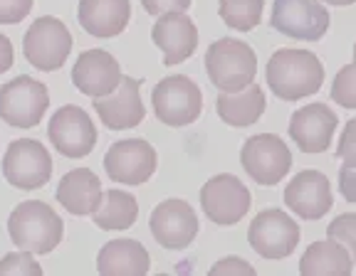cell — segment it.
<instances>
[{
    "mask_svg": "<svg viewBox=\"0 0 356 276\" xmlns=\"http://www.w3.org/2000/svg\"><path fill=\"white\" fill-rule=\"evenodd\" d=\"M267 87L282 101L317 94L324 84V64L309 50H277L267 62Z\"/></svg>",
    "mask_w": 356,
    "mask_h": 276,
    "instance_id": "1",
    "label": "cell"
},
{
    "mask_svg": "<svg viewBox=\"0 0 356 276\" xmlns=\"http://www.w3.org/2000/svg\"><path fill=\"white\" fill-rule=\"evenodd\" d=\"M8 234L17 249L50 255L65 237V222L42 200H25L8 217Z\"/></svg>",
    "mask_w": 356,
    "mask_h": 276,
    "instance_id": "2",
    "label": "cell"
},
{
    "mask_svg": "<svg viewBox=\"0 0 356 276\" xmlns=\"http://www.w3.org/2000/svg\"><path fill=\"white\" fill-rule=\"evenodd\" d=\"M206 72L213 87L220 92H240L257 77V57L243 40L222 37L206 52Z\"/></svg>",
    "mask_w": 356,
    "mask_h": 276,
    "instance_id": "3",
    "label": "cell"
},
{
    "mask_svg": "<svg viewBox=\"0 0 356 276\" xmlns=\"http://www.w3.org/2000/svg\"><path fill=\"white\" fill-rule=\"evenodd\" d=\"M72 52V35L60 17L44 15L30 25L22 40V55L40 72H57Z\"/></svg>",
    "mask_w": 356,
    "mask_h": 276,
    "instance_id": "4",
    "label": "cell"
},
{
    "mask_svg": "<svg viewBox=\"0 0 356 276\" xmlns=\"http://www.w3.org/2000/svg\"><path fill=\"white\" fill-rule=\"evenodd\" d=\"M151 104L159 121L166 126L181 128L193 123L203 111V94L193 79L176 74L156 84L151 92Z\"/></svg>",
    "mask_w": 356,
    "mask_h": 276,
    "instance_id": "5",
    "label": "cell"
},
{
    "mask_svg": "<svg viewBox=\"0 0 356 276\" xmlns=\"http://www.w3.org/2000/svg\"><path fill=\"white\" fill-rule=\"evenodd\" d=\"M50 106V92L33 77H15L0 87V119L8 126L35 128Z\"/></svg>",
    "mask_w": 356,
    "mask_h": 276,
    "instance_id": "6",
    "label": "cell"
},
{
    "mask_svg": "<svg viewBox=\"0 0 356 276\" xmlns=\"http://www.w3.org/2000/svg\"><path fill=\"white\" fill-rule=\"evenodd\" d=\"M3 175L17 190H40L52 175V158L40 141L20 138L8 146L3 155Z\"/></svg>",
    "mask_w": 356,
    "mask_h": 276,
    "instance_id": "7",
    "label": "cell"
},
{
    "mask_svg": "<svg viewBox=\"0 0 356 276\" xmlns=\"http://www.w3.org/2000/svg\"><path fill=\"white\" fill-rule=\"evenodd\" d=\"M240 163L245 173L257 182V185H277L292 168V153L287 144L275 133H260L250 136L240 150Z\"/></svg>",
    "mask_w": 356,
    "mask_h": 276,
    "instance_id": "8",
    "label": "cell"
},
{
    "mask_svg": "<svg viewBox=\"0 0 356 276\" xmlns=\"http://www.w3.org/2000/svg\"><path fill=\"white\" fill-rule=\"evenodd\" d=\"M300 227L282 210H262L248 227V242L262 259H284L300 244Z\"/></svg>",
    "mask_w": 356,
    "mask_h": 276,
    "instance_id": "9",
    "label": "cell"
},
{
    "mask_svg": "<svg viewBox=\"0 0 356 276\" xmlns=\"http://www.w3.org/2000/svg\"><path fill=\"white\" fill-rule=\"evenodd\" d=\"M200 207L208 220L220 227L238 225L248 210H250V190L245 188L243 180L235 175H213L200 188Z\"/></svg>",
    "mask_w": 356,
    "mask_h": 276,
    "instance_id": "10",
    "label": "cell"
},
{
    "mask_svg": "<svg viewBox=\"0 0 356 276\" xmlns=\"http://www.w3.org/2000/svg\"><path fill=\"white\" fill-rule=\"evenodd\" d=\"M270 25L284 37L317 42L329 30V10L319 0H275Z\"/></svg>",
    "mask_w": 356,
    "mask_h": 276,
    "instance_id": "11",
    "label": "cell"
},
{
    "mask_svg": "<svg viewBox=\"0 0 356 276\" xmlns=\"http://www.w3.org/2000/svg\"><path fill=\"white\" fill-rule=\"evenodd\" d=\"M159 166L154 146L141 138H124L111 146L104 155V171L114 182L124 185H144L151 180Z\"/></svg>",
    "mask_w": 356,
    "mask_h": 276,
    "instance_id": "12",
    "label": "cell"
},
{
    "mask_svg": "<svg viewBox=\"0 0 356 276\" xmlns=\"http://www.w3.org/2000/svg\"><path fill=\"white\" fill-rule=\"evenodd\" d=\"M50 144L65 158H84L97 146V126L87 117V111L74 104H67L55 111L47 126Z\"/></svg>",
    "mask_w": 356,
    "mask_h": 276,
    "instance_id": "13",
    "label": "cell"
},
{
    "mask_svg": "<svg viewBox=\"0 0 356 276\" xmlns=\"http://www.w3.org/2000/svg\"><path fill=\"white\" fill-rule=\"evenodd\" d=\"M151 234L163 249H186L198 237L200 222L186 200H163L151 212Z\"/></svg>",
    "mask_w": 356,
    "mask_h": 276,
    "instance_id": "14",
    "label": "cell"
},
{
    "mask_svg": "<svg viewBox=\"0 0 356 276\" xmlns=\"http://www.w3.org/2000/svg\"><path fill=\"white\" fill-rule=\"evenodd\" d=\"M339 117L327 104H307L289 119V138L297 144L302 153L317 155L332 146Z\"/></svg>",
    "mask_w": 356,
    "mask_h": 276,
    "instance_id": "15",
    "label": "cell"
},
{
    "mask_svg": "<svg viewBox=\"0 0 356 276\" xmlns=\"http://www.w3.org/2000/svg\"><path fill=\"white\" fill-rule=\"evenodd\" d=\"M95 111L99 114V121L111 131H129L139 126L146 117V106L141 101V79L124 77L111 94L95 99Z\"/></svg>",
    "mask_w": 356,
    "mask_h": 276,
    "instance_id": "16",
    "label": "cell"
},
{
    "mask_svg": "<svg viewBox=\"0 0 356 276\" xmlns=\"http://www.w3.org/2000/svg\"><path fill=\"white\" fill-rule=\"evenodd\" d=\"M284 205L302 220H322L334 205L329 178L319 171L297 173L284 188Z\"/></svg>",
    "mask_w": 356,
    "mask_h": 276,
    "instance_id": "17",
    "label": "cell"
},
{
    "mask_svg": "<svg viewBox=\"0 0 356 276\" xmlns=\"http://www.w3.org/2000/svg\"><path fill=\"white\" fill-rule=\"evenodd\" d=\"M151 40L163 52V64L173 67L193 57L198 47V28L186 12H166L151 28Z\"/></svg>",
    "mask_w": 356,
    "mask_h": 276,
    "instance_id": "18",
    "label": "cell"
},
{
    "mask_svg": "<svg viewBox=\"0 0 356 276\" xmlns=\"http://www.w3.org/2000/svg\"><path fill=\"white\" fill-rule=\"evenodd\" d=\"M122 79L124 74L119 62L104 50L82 52L72 67V84L84 96H92V99L111 94Z\"/></svg>",
    "mask_w": 356,
    "mask_h": 276,
    "instance_id": "19",
    "label": "cell"
},
{
    "mask_svg": "<svg viewBox=\"0 0 356 276\" xmlns=\"http://www.w3.org/2000/svg\"><path fill=\"white\" fill-rule=\"evenodd\" d=\"M131 17L129 0H79L77 20L82 30L92 37L109 40L127 30Z\"/></svg>",
    "mask_w": 356,
    "mask_h": 276,
    "instance_id": "20",
    "label": "cell"
},
{
    "mask_svg": "<svg viewBox=\"0 0 356 276\" xmlns=\"http://www.w3.org/2000/svg\"><path fill=\"white\" fill-rule=\"evenodd\" d=\"M55 198L70 215H95L99 210L102 200H104L99 175H95L89 168H74L67 175H62Z\"/></svg>",
    "mask_w": 356,
    "mask_h": 276,
    "instance_id": "21",
    "label": "cell"
},
{
    "mask_svg": "<svg viewBox=\"0 0 356 276\" xmlns=\"http://www.w3.org/2000/svg\"><path fill=\"white\" fill-rule=\"evenodd\" d=\"M149 269V252L136 239H111L97 257V271L104 276H144Z\"/></svg>",
    "mask_w": 356,
    "mask_h": 276,
    "instance_id": "22",
    "label": "cell"
},
{
    "mask_svg": "<svg viewBox=\"0 0 356 276\" xmlns=\"http://www.w3.org/2000/svg\"><path fill=\"white\" fill-rule=\"evenodd\" d=\"M265 94L255 82L250 87L240 89V92H222V96H218L216 111L222 123L235 128L252 126L260 121V117L265 114Z\"/></svg>",
    "mask_w": 356,
    "mask_h": 276,
    "instance_id": "23",
    "label": "cell"
},
{
    "mask_svg": "<svg viewBox=\"0 0 356 276\" xmlns=\"http://www.w3.org/2000/svg\"><path fill=\"white\" fill-rule=\"evenodd\" d=\"M354 269L349 249L337 239H322L307 247L300 259V274L305 276H349Z\"/></svg>",
    "mask_w": 356,
    "mask_h": 276,
    "instance_id": "24",
    "label": "cell"
},
{
    "mask_svg": "<svg viewBox=\"0 0 356 276\" xmlns=\"http://www.w3.org/2000/svg\"><path fill=\"white\" fill-rule=\"evenodd\" d=\"M136 217H139L136 198L124 190H109L104 193V200H102L99 210L92 215V220L104 232H124L136 222Z\"/></svg>",
    "mask_w": 356,
    "mask_h": 276,
    "instance_id": "25",
    "label": "cell"
},
{
    "mask_svg": "<svg viewBox=\"0 0 356 276\" xmlns=\"http://www.w3.org/2000/svg\"><path fill=\"white\" fill-rule=\"evenodd\" d=\"M265 0H220L218 12L228 28L238 33H250L260 25Z\"/></svg>",
    "mask_w": 356,
    "mask_h": 276,
    "instance_id": "26",
    "label": "cell"
},
{
    "mask_svg": "<svg viewBox=\"0 0 356 276\" xmlns=\"http://www.w3.org/2000/svg\"><path fill=\"white\" fill-rule=\"evenodd\" d=\"M332 99L344 109H356V60L337 72L332 84Z\"/></svg>",
    "mask_w": 356,
    "mask_h": 276,
    "instance_id": "27",
    "label": "cell"
},
{
    "mask_svg": "<svg viewBox=\"0 0 356 276\" xmlns=\"http://www.w3.org/2000/svg\"><path fill=\"white\" fill-rule=\"evenodd\" d=\"M327 237L344 244L356 264V212H344L334 217L327 227Z\"/></svg>",
    "mask_w": 356,
    "mask_h": 276,
    "instance_id": "28",
    "label": "cell"
},
{
    "mask_svg": "<svg viewBox=\"0 0 356 276\" xmlns=\"http://www.w3.org/2000/svg\"><path fill=\"white\" fill-rule=\"evenodd\" d=\"M8 274H30V276H40L42 274V266L40 261L35 259L33 252H13L8 255L6 259H0V276H8Z\"/></svg>",
    "mask_w": 356,
    "mask_h": 276,
    "instance_id": "29",
    "label": "cell"
},
{
    "mask_svg": "<svg viewBox=\"0 0 356 276\" xmlns=\"http://www.w3.org/2000/svg\"><path fill=\"white\" fill-rule=\"evenodd\" d=\"M33 0H0V25H17L30 15Z\"/></svg>",
    "mask_w": 356,
    "mask_h": 276,
    "instance_id": "30",
    "label": "cell"
},
{
    "mask_svg": "<svg viewBox=\"0 0 356 276\" xmlns=\"http://www.w3.org/2000/svg\"><path fill=\"white\" fill-rule=\"evenodd\" d=\"M337 155L344 160V166L356 168V119H351L344 126L339 146H337Z\"/></svg>",
    "mask_w": 356,
    "mask_h": 276,
    "instance_id": "31",
    "label": "cell"
},
{
    "mask_svg": "<svg viewBox=\"0 0 356 276\" xmlns=\"http://www.w3.org/2000/svg\"><path fill=\"white\" fill-rule=\"evenodd\" d=\"M193 0H141V6L149 15H166V12H186Z\"/></svg>",
    "mask_w": 356,
    "mask_h": 276,
    "instance_id": "32",
    "label": "cell"
},
{
    "mask_svg": "<svg viewBox=\"0 0 356 276\" xmlns=\"http://www.w3.org/2000/svg\"><path fill=\"white\" fill-rule=\"evenodd\" d=\"M225 274L250 276V274H255V269H252V264H248L245 259H238V257H225V259L216 261V264L211 266V276H225Z\"/></svg>",
    "mask_w": 356,
    "mask_h": 276,
    "instance_id": "33",
    "label": "cell"
},
{
    "mask_svg": "<svg viewBox=\"0 0 356 276\" xmlns=\"http://www.w3.org/2000/svg\"><path fill=\"white\" fill-rule=\"evenodd\" d=\"M339 190L346 202H356V168L341 166L339 171Z\"/></svg>",
    "mask_w": 356,
    "mask_h": 276,
    "instance_id": "34",
    "label": "cell"
},
{
    "mask_svg": "<svg viewBox=\"0 0 356 276\" xmlns=\"http://www.w3.org/2000/svg\"><path fill=\"white\" fill-rule=\"evenodd\" d=\"M13 60H15V55H13V42L0 33V74H6L8 69H10Z\"/></svg>",
    "mask_w": 356,
    "mask_h": 276,
    "instance_id": "35",
    "label": "cell"
},
{
    "mask_svg": "<svg viewBox=\"0 0 356 276\" xmlns=\"http://www.w3.org/2000/svg\"><path fill=\"white\" fill-rule=\"evenodd\" d=\"M319 3H329V6H354L356 0H319Z\"/></svg>",
    "mask_w": 356,
    "mask_h": 276,
    "instance_id": "36",
    "label": "cell"
},
{
    "mask_svg": "<svg viewBox=\"0 0 356 276\" xmlns=\"http://www.w3.org/2000/svg\"><path fill=\"white\" fill-rule=\"evenodd\" d=\"M354 57H356V44H354Z\"/></svg>",
    "mask_w": 356,
    "mask_h": 276,
    "instance_id": "37",
    "label": "cell"
}]
</instances>
